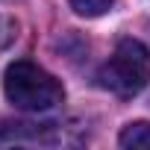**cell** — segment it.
Segmentation results:
<instances>
[{"label":"cell","instance_id":"1","mask_svg":"<svg viewBox=\"0 0 150 150\" xmlns=\"http://www.w3.org/2000/svg\"><path fill=\"white\" fill-rule=\"evenodd\" d=\"M3 94L21 112H47L65 103V86L30 59H18L3 74Z\"/></svg>","mask_w":150,"mask_h":150},{"label":"cell","instance_id":"5","mask_svg":"<svg viewBox=\"0 0 150 150\" xmlns=\"http://www.w3.org/2000/svg\"><path fill=\"white\" fill-rule=\"evenodd\" d=\"M68 3H71L74 12L83 15V18H100V15H106L112 9L115 0H68Z\"/></svg>","mask_w":150,"mask_h":150},{"label":"cell","instance_id":"4","mask_svg":"<svg viewBox=\"0 0 150 150\" xmlns=\"http://www.w3.org/2000/svg\"><path fill=\"white\" fill-rule=\"evenodd\" d=\"M118 144L127 147V150H144L150 147V124L147 121H132L121 129L118 135Z\"/></svg>","mask_w":150,"mask_h":150},{"label":"cell","instance_id":"6","mask_svg":"<svg viewBox=\"0 0 150 150\" xmlns=\"http://www.w3.org/2000/svg\"><path fill=\"white\" fill-rule=\"evenodd\" d=\"M15 30H18V24H15V21H9V18H0V47H6V44H9V41L18 35Z\"/></svg>","mask_w":150,"mask_h":150},{"label":"cell","instance_id":"3","mask_svg":"<svg viewBox=\"0 0 150 150\" xmlns=\"http://www.w3.org/2000/svg\"><path fill=\"white\" fill-rule=\"evenodd\" d=\"M56 121H41V124H27V121H15V124H6L3 132H0V141H56L59 132H56Z\"/></svg>","mask_w":150,"mask_h":150},{"label":"cell","instance_id":"2","mask_svg":"<svg viewBox=\"0 0 150 150\" xmlns=\"http://www.w3.org/2000/svg\"><path fill=\"white\" fill-rule=\"evenodd\" d=\"M97 83L118 97H135L144 91L150 83V47L138 38H121L100 68Z\"/></svg>","mask_w":150,"mask_h":150}]
</instances>
